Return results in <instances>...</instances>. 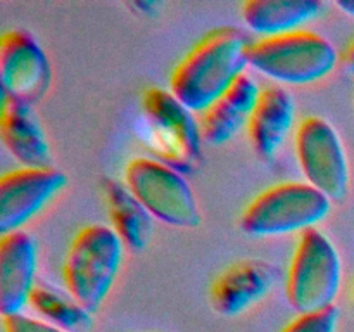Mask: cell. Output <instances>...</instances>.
<instances>
[{"instance_id": "1", "label": "cell", "mask_w": 354, "mask_h": 332, "mask_svg": "<svg viewBox=\"0 0 354 332\" xmlns=\"http://www.w3.org/2000/svg\"><path fill=\"white\" fill-rule=\"evenodd\" d=\"M251 44L241 28H216L176 64L169 78V92L192 113H204L245 75Z\"/></svg>"}, {"instance_id": "2", "label": "cell", "mask_w": 354, "mask_h": 332, "mask_svg": "<svg viewBox=\"0 0 354 332\" xmlns=\"http://www.w3.org/2000/svg\"><path fill=\"white\" fill-rule=\"evenodd\" d=\"M124 244L107 225L82 228L68 249L64 282L69 296L95 313L109 296L123 263Z\"/></svg>"}, {"instance_id": "3", "label": "cell", "mask_w": 354, "mask_h": 332, "mask_svg": "<svg viewBox=\"0 0 354 332\" xmlns=\"http://www.w3.org/2000/svg\"><path fill=\"white\" fill-rule=\"evenodd\" d=\"M248 61L275 82L308 85L330 75L341 55L325 37L299 30L254 40L248 48Z\"/></svg>"}, {"instance_id": "4", "label": "cell", "mask_w": 354, "mask_h": 332, "mask_svg": "<svg viewBox=\"0 0 354 332\" xmlns=\"http://www.w3.org/2000/svg\"><path fill=\"white\" fill-rule=\"evenodd\" d=\"M332 201L304 182H283L263 190L241 216V228L252 237H273L315 228L328 216Z\"/></svg>"}, {"instance_id": "5", "label": "cell", "mask_w": 354, "mask_h": 332, "mask_svg": "<svg viewBox=\"0 0 354 332\" xmlns=\"http://www.w3.org/2000/svg\"><path fill=\"white\" fill-rule=\"evenodd\" d=\"M342 261L334 242L317 227L301 232L287 275V297L299 315L334 306Z\"/></svg>"}, {"instance_id": "6", "label": "cell", "mask_w": 354, "mask_h": 332, "mask_svg": "<svg viewBox=\"0 0 354 332\" xmlns=\"http://www.w3.org/2000/svg\"><path fill=\"white\" fill-rule=\"evenodd\" d=\"M151 145L165 165L192 173L203 158V131L192 111L169 90L149 89L142 95Z\"/></svg>"}, {"instance_id": "7", "label": "cell", "mask_w": 354, "mask_h": 332, "mask_svg": "<svg viewBox=\"0 0 354 332\" xmlns=\"http://www.w3.org/2000/svg\"><path fill=\"white\" fill-rule=\"evenodd\" d=\"M124 185L158 220L178 228L203 221L192 187L183 173L151 158H135L124 168Z\"/></svg>"}, {"instance_id": "8", "label": "cell", "mask_w": 354, "mask_h": 332, "mask_svg": "<svg viewBox=\"0 0 354 332\" xmlns=\"http://www.w3.org/2000/svg\"><path fill=\"white\" fill-rule=\"evenodd\" d=\"M296 154L308 183L332 203H342L349 194V163L341 137L328 121L308 116L296 131Z\"/></svg>"}, {"instance_id": "9", "label": "cell", "mask_w": 354, "mask_h": 332, "mask_svg": "<svg viewBox=\"0 0 354 332\" xmlns=\"http://www.w3.org/2000/svg\"><path fill=\"white\" fill-rule=\"evenodd\" d=\"M2 95L41 102L52 85V66L37 38L26 30H9L0 38Z\"/></svg>"}, {"instance_id": "10", "label": "cell", "mask_w": 354, "mask_h": 332, "mask_svg": "<svg viewBox=\"0 0 354 332\" xmlns=\"http://www.w3.org/2000/svg\"><path fill=\"white\" fill-rule=\"evenodd\" d=\"M68 185L61 169L21 168L0 178V234L17 232Z\"/></svg>"}, {"instance_id": "11", "label": "cell", "mask_w": 354, "mask_h": 332, "mask_svg": "<svg viewBox=\"0 0 354 332\" xmlns=\"http://www.w3.org/2000/svg\"><path fill=\"white\" fill-rule=\"evenodd\" d=\"M38 248L28 232L17 230L0 239V311L19 315L37 287Z\"/></svg>"}, {"instance_id": "12", "label": "cell", "mask_w": 354, "mask_h": 332, "mask_svg": "<svg viewBox=\"0 0 354 332\" xmlns=\"http://www.w3.org/2000/svg\"><path fill=\"white\" fill-rule=\"evenodd\" d=\"M277 273L275 266L263 259L234 263L211 286V304L223 317L245 313L268 296Z\"/></svg>"}, {"instance_id": "13", "label": "cell", "mask_w": 354, "mask_h": 332, "mask_svg": "<svg viewBox=\"0 0 354 332\" xmlns=\"http://www.w3.org/2000/svg\"><path fill=\"white\" fill-rule=\"evenodd\" d=\"M35 106L14 97L2 95L0 133L7 151L24 168L52 166V151Z\"/></svg>"}, {"instance_id": "14", "label": "cell", "mask_w": 354, "mask_h": 332, "mask_svg": "<svg viewBox=\"0 0 354 332\" xmlns=\"http://www.w3.org/2000/svg\"><path fill=\"white\" fill-rule=\"evenodd\" d=\"M261 89L248 73L242 75L216 102L203 113L201 131L209 145H221L232 140L251 121Z\"/></svg>"}, {"instance_id": "15", "label": "cell", "mask_w": 354, "mask_h": 332, "mask_svg": "<svg viewBox=\"0 0 354 332\" xmlns=\"http://www.w3.org/2000/svg\"><path fill=\"white\" fill-rule=\"evenodd\" d=\"M294 120L296 104L292 95L279 85L263 89L248 124L249 138L256 154L265 161H272L289 137Z\"/></svg>"}, {"instance_id": "16", "label": "cell", "mask_w": 354, "mask_h": 332, "mask_svg": "<svg viewBox=\"0 0 354 332\" xmlns=\"http://www.w3.org/2000/svg\"><path fill=\"white\" fill-rule=\"evenodd\" d=\"M325 9L318 0H249L242 3V19L261 38L299 31Z\"/></svg>"}, {"instance_id": "17", "label": "cell", "mask_w": 354, "mask_h": 332, "mask_svg": "<svg viewBox=\"0 0 354 332\" xmlns=\"http://www.w3.org/2000/svg\"><path fill=\"white\" fill-rule=\"evenodd\" d=\"M104 196L113 230L120 235L124 248L135 252L144 251L154 234V216L120 180H104Z\"/></svg>"}, {"instance_id": "18", "label": "cell", "mask_w": 354, "mask_h": 332, "mask_svg": "<svg viewBox=\"0 0 354 332\" xmlns=\"http://www.w3.org/2000/svg\"><path fill=\"white\" fill-rule=\"evenodd\" d=\"M30 306L48 320V324L66 332H90L93 327V318L88 310L73 296H66L47 284H37L31 293Z\"/></svg>"}, {"instance_id": "19", "label": "cell", "mask_w": 354, "mask_h": 332, "mask_svg": "<svg viewBox=\"0 0 354 332\" xmlns=\"http://www.w3.org/2000/svg\"><path fill=\"white\" fill-rule=\"evenodd\" d=\"M337 325L339 308L334 304L327 310L299 315L290 324H287L282 332H337Z\"/></svg>"}, {"instance_id": "20", "label": "cell", "mask_w": 354, "mask_h": 332, "mask_svg": "<svg viewBox=\"0 0 354 332\" xmlns=\"http://www.w3.org/2000/svg\"><path fill=\"white\" fill-rule=\"evenodd\" d=\"M3 331L6 332H66L48 322L38 318L26 317V315H10L3 317Z\"/></svg>"}, {"instance_id": "21", "label": "cell", "mask_w": 354, "mask_h": 332, "mask_svg": "<svg viewBox=\"0 0 354 332\" xmlns=\"http://www.w3.org/2000/svg\"><path fill=\"white\" fill-rule=\"evenodd\" d=\"M341 64L346 73L354 76V40L349 44V47L346 48L344 54L341 55Z\"/></svg>"}, {"instance_id": "22", "label": "cell", "mask_w": 354, "mask_h": 332, "mask_svg": "<svg viewBox=\"0 0 354 332\" xmlns=\"http://www.w3.org/2000/svg\"><path fill=\"white\" fill-rule=\"evenodd\" d=\"M337 7L341 10H344L346 14H349V16L354 17V0H339Z\"/></svg>"}, {"instance_id": "23", "label": "cell", "mask_w": 354, "mask_h": 332, "mask_svg": "<svg viewBox=\"0 0 354 332\" xmlns=\"http://www.w3.org/2000/svg\"><path fill=\"white\" fill-rule=\"evenodd\" d=\"M353 299H354V289H353Z\"/></svg>"}]
</instances>
